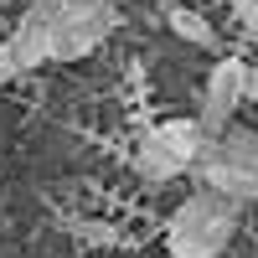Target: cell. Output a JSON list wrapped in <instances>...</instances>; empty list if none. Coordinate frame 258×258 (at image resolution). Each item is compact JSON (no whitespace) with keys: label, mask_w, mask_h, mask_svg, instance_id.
I'll list each match as a JSON object with an SVG mask.
<instances>
[{"label":"cell","mask_w":258,"mask_h":258,"mask_svg":"<svg viewBox=\"0 0 258 258\" xmlns=\"http://www.w3.org/2000/svg\"><path fill=\"white\" fill-rule=\"evenodd\" d=\"M238 202H227L222 191L197 186L191 197L165 217V253L170 258H222V248L238 232Z\"/></svg>","instance_id":"6da1fadb"},{"label":"cell","mask_w":258,"mask_h":258,"mask_svg":"<svg viewBox=\"0 0 258 258\" xmlns=\"http://www.w3.org/2000/svg\"><path fill=\"white\" fill-rule=\"evenodd\" d=\"M191 176H197V186L222 191V197L238 202V207L258 202V129L232 119L222 135L207 140V150L197 155V165H191Z\"/></svg>","instance_id":"7a4b0ae2"},{"label":"cell","mask_w":258,"mask_h":258,"mask_svg":"<svg viewBox=\"0 0 258 258\" xmlns=\"http://www.w3.org/2000/svg\"><path fill=\"white\" fill-rule=\"evenodd\" d=\"M165 26L176 31L181 41H191V47L217 52V26H212L202 11H191V6H165Z\"/></svg>","instance_id":"52a82bcc"},{"label":"cell","mask_w":258,"mask_h":258,"mask_svg":"<svg viewBox=\"0 0 258 258\" xmlns=\"http://www.w3.org/2000/svg\"><path fill=\"white\" fill-rule=\"evenodd\" d=\"M248 103H258V62H248Z\"/></svg>","instance_id":"8fae6325"},{"label":"cell","mask_w":258,"mask_h":258,"mask_svg":"<svg viewBox=\"0 0 258 258\" xmlns=\"http://www.w3.org/2000/svg\"><path fill=\"white\" fill-rule=\"evenodd\" d=\"M119 26L114 0H57L52 16V62H83L93 57Z\"/></svg>","instance_id":"277c9868"},{"label":"cell","mask_w":258,"mask_h":258,"mask_svg":"<svg viewBox=\"0 0 258 258\" xmlns=\"http://www.w3.org/2000/svg\"><path fill=\"white\" fill-rule=\"evenodd\" d=\"M202 150H207V129L197 119H160L135 150V176L145 186H165L176 176H191Z\"/></svg>","instance_id":"3957f363"},{"label":"cell","mask_w":258,"mask_h":258,"mask_svg":"<svg viewBox=\"0 0 258 258\" xmlns=\"http://www.w3.org/2000/svg\"><path fill=\"white\" fill-rule=\"evenodd\" d=\"M68 232L83 238V243H93V248H119V243H124L109 222H88V217H68Z\"/></svg>","instance_id":"ba28073f"},{"label":"cell","mask_w":258,"mask_h":258,"mask_svg":"<svg viewBox=\"0 0 258 258\" xmlns=\"http://www.w3.org/2000/svg\"><path fill=\"white\" fill-rule=\"evenodd\" d=\"M52 16H57V0H26V11H21L16 31H11V47L21 52L26 73L52 62Z\"/></svg>","instance_id":"8992f818"},{"label":"cell","mask_w":258,"mask_h":258,"mask_svg":"<svg viewBox=\"0 0 258 258\" xmlns=\"http://www.w3.org/2000/svg\"><path fill=\"white\" fill-rule=\"evenodd\" d=\"M248 103V57H217L207 73V88H202V103H197V124L212 135L238 119V109Z\"/></svg>","instance_id":"5b68a950"},{"label":"cell","mask_w":258,"mask_h":258,"mask_svg":"<svg viewBox=\"0 0 258 258\" xmlns=\"http://www.w3.org/2000/svg\"><path fill=\"white\" fill-rule=\"evenodd\" d=\"M21 73H26V62H21V52L11 47V36H6V41H0V88H11Z\"/></svg>","instance_id":"9c48e42d"},{"label":"cell","mask_w":258,"mask_h":258,"mask_svg":"<svg viewBox=\"0 0 258 258\" xmlns=\"http://www.w3.org/2000/svg\"><path fill=\"white\" fill-rule=\"evenodd\" d=\"M114 6H119V0H114Z\"/></svg>","instance_id":"7c38bea8"},{"label":"cell","mask_w":258,"mask_h":258,"mask_svg":"<svg viewBox=\"0 0 258 258\" xmlns=\"http://www.w3.org/2000/svg\"><path fill=\"white\" fill-rule=\"evenodd\" d=\"M232 21L248 41H258V0H232Z\"/></svg>","instance_id":"30bf717a"}]
</instances>
